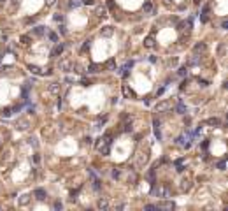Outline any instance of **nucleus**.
Returning <instances> with one entry per match:
<instances>
[{"mask_svg": "<svg viewBox=\"0 0 228 211\" xmlns=\"http://www.w3.org/2000/svg\"><path fill=\"white\" fill-rule=\"evenodd\" d=\"M111 143H112V135L111 134H105L104 137H100V139H97V150H99L102 155H109L111 153Z\"/></svg>", "mask_w": 228, "mask_h": 211, "instance_id": "1", "label": "nucleus"}, {"mask_svg": "<svg viewBox=\"0 0 228 211\" xmlns=\"http://www.w3.org/2000/svg\"><path fill=\"white\" fill-rule=\"evenodd\" d=\"M153 193L155 195H158V197H163V199H167V197H170V188L167 187V185H158V187H153Z\"/></svg>", "mask_w": 228, "mask_h": 211, "instance_id": "2", "label": "nucleus"}, {"mask_svg": "<svg viewBox=\"0 0 228 211\" xmlns=\"http://www.w3.org/2000/svg\"><path fill=\"white\" fill-rule=\"evenodd\" d=\"M175 208V204L172 201H163V202H158L156 204V209H165V211H172Z\"/></svg>", "mask_w": 228, "mask_h": 211, "instance_id": "3", "label": "nucleus"}, {"mask_svg": "<svg viewBox=\"0 0 228 211\" xmlns=\"http://www.w3.org/2000/svg\"><path fill=\"white\" fill-rule=\"evenodd\" d=\"M28 127H30V121L27 118H18V121H16V129L18 130H28Z\"/></svg>", "mask_w": 228, "mask_h": 211, "instance_id": "4", "label": "nucleus"}, {"mask_svg": "<svg viewBox=\"0 0 228 211\" xmlns=\"http://www.w3.org/2000/svg\"><path fill=\"white\" fill-rule=\"evenodd\" d=\"M170 106H172V104H170L169 100H163V102H158L156 106H155V109H156V113H163V111H167V109H170Z\"/></svg>", "mask_w": 228, "mask_h": 211, "instance_id": "5", "label": "nucleus"}, {"mask_svg": "<svg viewBox=\"0 0 228 211\" xmlns=\"http://www.w3.org/2000/svg\"><path fill=\"white\" fill-rule=\"evenodd\" d=\"M191 180L190 178H184V180H181V183H179V188L183 190V192H188L190 188H191Z\"/></svg>", "mask_w": 228, "mask_h": 211, "instance_id": "6", "label": "nucleus"}, {"mask_svg": "<svg viewBox=\"0 0 228 211\" xmlns=\"http://www.w3.org/2000/svg\"><path fill=\"white\" fill-rule=\"evenodd\" d=\"M63 50H65V46H63V44H56V46L53 48V51H51V56H53V58L60 56V55L63 53Z\"/></svg>", "mask_w": 228, "mask_h": 211, "instance_id": "7", "label": "nucleus"}, {"mask_svg": "<svg viewBox=\"0 0 228 211\" xmlns=\"http://www.w3.org/2000/svg\"><path fill=\"white\" fill-rule=\"evenodd\" d=\"M72 69V62L70 60H62V62H60V71H63V72H68Z\"/></svg>", "mask_w": 228, "mask_h": 211, "instance_id": "8", "label": "nucleus"}, {"mask_svg": "<svg viewBox=\"0 0 228 211\" xmlns=\"http://www.w3.org/2000/svg\"><path fill=\"white\" fill-rule=\"evenodd\" d=\"M60 92H62V85H60V83H51L49 85V93L60 95Z\"/></svg>", "mask_w": 228, "mask_h": 211, "instance_id": "9", "label": "nucleus"}, {"mask_svg": "<svg viewBox=\"0 0 228 211\" xmlns=\"http://www.w3.org/2000/svg\"><path fill=\"white\" fill-rule=\"evenodd\" d=\"M33 195H35L37 201H44V199L48 197V193H46V190H44V188H37L35 192H33Z\"/></svg>", "mask_w": 228, "mask_h": 211, "instance_id": "10", "label": "nucleus"}, {"mask_svg": "<svg viewBox=\"0 0 228 211\" xmlns=\"http://www.w3.org/2000/svg\"><path fill=\"white\" fill-rule=\"evenodd\" d=\"M97 208L99 209H102V211H105V209H109V201L107 199H99V202H97Z\"/></svg>", "mask_w": 228, "mask_h": 211, "instance_id": "11", "label": "nucleus"}, {"mask_svg": "<svg viewBox=\"0 0 228 211\" xmlns=\"http://www.w3.org/2000/svg\"><path fill=\"white\" fill-rule=\"evenodd\" d=\"M142 11H144V13H146V14H153V13H155V7H153V4H151V2H149V0H148V2H144V5H142Z\"/></svg>", "mask_w": 228, "mask_h": 211, "instance_id": "12", "label": "nucleus"}, {"mask_svg": "<svg viewBox=\"0 0 228 211\" xmlns=\"http://www.w3.org/2000/svg\"><path fill=\"white\" fill-rule=\"evenodd\" d=\"M112 34H114V28L112 27H104L102 30H100V35L102 37H111Z\"/></svg>", "mask_w": 228, "mask_h": 211, "instance_id": "13", "label": "nucleus"}, {"mask_svg": "<svg viewBox=\"0 0 228 211\" xmlns=\"http://www.w3.org/2000/svg\"><path fill=\"white\" fill-rule=\"evenodd\" d=\"M193 50H195V53H205V51H207V46H205V42H197Z\"/></svg>", "mask_w": 228, "mask_h": 211, "instance_id": "14", "label": "nucleus"}, {"mask_svg": "<svg viewBox=\"0 0 228 211\" xmlns=\"http://www.w3.org/2000/svg\"><path fill=\"white\" fill-rule=\"evenodd\" d=\"M144 46H146L148 50H153V48L156 46V42H155V39H153L151 35H149V37H146V39H144Z\"/></svg>", "mask_w": 228, "mask_h": 211, "instance_id": "15", "label": "nucleus"}, {"mask_svg": "<svg viewBox=\"0 0 228 211\" xmlns=\"http://www.w3.org/2000/svg\"><path fill=\"white\" fill-rule=\"evenodd\" d=\"M146 162H148V153H139V157H137V166L142 167Z\"/></svg>", "mask_w": 228, "mask_h": 211, "instance_id": "16", "label": "nucleus"}, {"mask_svg": "<svg viewBox=\"0 0 228 211\" xmlns=\"http://www.w3.org/2000/svg\"><path fill=\"white\" fill-rule=\"evenodd\" d=\"M153 127H155V135H156V139L160 141L161 139V130H160V121L155 120L153 121Z\"/></svg>", "mask_w": 228, "mask_h": 211, "instance_id": "17", "label": "nucleus"}, {"mask_svg": "<svg viewBox=\"0 0 228 211\" xmlns=\"http://www.w3.org/2000/svg\"><path fill=\"white\" fill-rule=\"evenodd\" d=\"M95 14H97L99 18H105V16H107V9H105L104 5H99V7H97V11H95Z\"/></svg>", "mask_w": 228, "mask_h": 211, "instance_id": "18", "label": "nucleus"}, {"mask_svg": "<svg viewBox=\"0 0 228 211\" xmlns=\"http://www.w3.org/2000/svg\"><path fill=\"white\" fill-rule=\"evenodd\" d=\"M30 193H23V195H21V197H19V206H27V204H28V202H30Z\"/></svg>", "mask_w": 228, "mask_h": 211, "instance_id": "19", "label": "nucleus"}, {"mask_svg": "<svg viewBox=\"0 0 228 211\" xmlns=\"http://www.w3.org/2000/svg\"><path fill=\"white\" fill-rule=\"evenodd\" d=\"M100 69H102V67H100L99 63H91V65L88 67V74H99Z\"/></svg>", "mask_w": 228, "mask_h": 211, "instance_id": "20", "label": "nucleus"}, {"mask_svg": "<svg viewBox=\"0 0 228 211\" xmlns=\"http://www.w3.org/2000/svg\"><path fill=\"white\" fill-rule=\"evenodd\" d=\"M123 95H125L126 99H130V97H132V99H134L135 97V93H134V90H132V88H128V86H123Z\"/></svg>", "mask_w": 228, "mask_h": 211, "instance_id": "21", "label": "nucleus"}, {"mask_svg": "<svg viewBox=\"0 0 228 211\" xmlns=\"http://www.w3.org/2000/svg\"><path fill=\"white\" fill-rule=\"evenodd\" d=\"M128 183L130 185L137 183V172H135V171H128Z\"/></svg>", "mask_w": 228, "mask_h": 211, "instance_id": "22", "label": "nucleus"}, {"mask_svg": "<svg viewBox=\"0 0 228 211\" xmlns=\"http://www.w3.org/2000/svg\"><path fill=\"white\" fill-rule=\"evenodd\" d=\"M28 71L32 72V74H37V76H42V69L37 67V65H28Z\"/></svg>", "mask_w": 228, "mask_h": 211, "instance_id": "23", "label": "nucleus"}, {"mask_svg": "<svg viewBox=\"0 0 228 211\" xmlns=\"http://www.w3.org/2000/svg\"><path fill=\"white\" fill-rule=\"evenodd\" d=\"M105 69H107V71H114V69H116V60L109 58L107 62H105Z\"/></svg>", "mask_w": 228, "mask_h": 211, "instance_id": "24", "label": "nucleus"}, {"mask_svg": "<svg viewBox=\"0 0 228 211\" xmlns=\"http://www.w3.org/2000/svg\"><path fill=\"white\" fill-rule=\"evenodd\" d=\"M205 123H207V125H210V127H219V125H221V120H219V118H209Z\"/></svg>", "mask_w": 228, "mask_h": 211, "instance_id": "25", "label": "nucleus"}, {"mask_svg": "<svg viewBox=\"0 0 228 211\" xmlns=\"http://www.w3.org/2000/svg\"><path fill=\"white\" fill-rule=\"evenodd\" d=\"M44 34H46V27H35V28H33V35L42 37Z\"/></svg>", "mask_w": 228, "mask_h": 211, "instance_id": "26", "label": "nucleus"}, {"mask_svg": "<svg viewBox=\"0 0 228 211\" xmlns=\"http://www.w3.org/2000/svg\"><path fill=\"white\" fill-rule=\"evenodd\" d=\"M89 176H91V181H93V188L95 190H100V181L97 180V176H95L93 172H89Z\"/></svg>", "mask_w": 228, "mask_h": 211, "instance_id": "27", "label": "nucleus"}, {"mask_svg": "<svg viewBox=\"0 0 228 211\" xmlns=\"http://www.w3.org/2000/svg\"><path fill=\"white\" fill-rule=\"evenodd\" d=\"M198 62H200V56H198V55H193L191 58L188 60V65H197Z\"/></svg>", "mask_w": 228, "mask_h": 211, "instance_id": "28", "label": "nucleus"}, {"mask_svg": "<svg viewBox=\"0 0 228 211\" xmlns=\"http://www.w3.org/2000/svg\"><path fill=\"white\" fill-rule=\"evenodd\" d=\"M68 5H70L72 9H76V7H81V5H83V0H70V2H68Z\"/></svg>", "mask_w": 228, "mask_h": 211, "instance_id": "29", "label": "nucleus"}, {"mask_svg": "<svg viewBox=\"0 0 228 211\" xmlns=\"http://www.w3.org/2000/svg\"><path fill=\"white\" fill-rule=\"evenodd\" d=\"M175 111H177L179 114H184V113H186V106H184V104L181 102V100H179V104H177V109H175Z\"/></svg>", "mask_w": 228, "mask_h": 211, "instance_id": "30", "label": "nucleus"}, {"mask_svg": "<svg viewBox=\"0 0 228 211\" xmlns=\"http://www.w3.org/2000/svg\"><path fill=\"white\" fill-rule=\"evenodd\" d=\"M0 114H2V118H9L11 114H13V109H11V108H5V109H2V113H0Z\"/></svg>", "mask_w": 228, "mask_h": 211, "instance_id": "31", "label": "nucleus"}, {"mask_svg": "<svg viewBox=\"0 0 228 211\" xmlns=\"http://www.w3.org/2000/svg\"><path fill=\"white\" fill-rule=\"evenodd\" d=\"M19 42H21L23 46H28V44H30V37H28V35H21V37H19Z\"/></svg>", "mask_w": 228, "mask_h": 211, "instance_id": "32", "label": "nucleus"}, {"mask_svg": "<svg viewBox=\"0 0 228 211\" xmlns=\"http://www.w3.org/2000/svg\"><path fill=\"white\" fill-rule=\"evenodd\" d=\"M216 167H218L219 171H225V167H226V162H225V160H219L218 164H216Z\"/></svg>", "mask_w": 228, "mask_h": 211, "instance_id": "33", "label": "nucleus"}, {"mask_svg": "<svg viewBox=\"0 0 228 211\" xmlns=\"http://www.w3.org/2000/svg\"><path fill=\"white\" fill-rule=\"evenodd\" d=\"M91 48V39H88V40H84V44H83V51H86V50H89Z\"/></svg>", "mask_w": 228, "mask_h": 211, "instance_id": "34", "label": "nucleus"}, {"mask_svg": "<svg viewBox=\"0 0 228 211\" xmlns=\"http://www.w3.org/2000/svg\"><path fill=\"white\" fill-rule=\"evenodd\" d=\"M53 19H54V21H56V23H62L63 21V14H54V16H53Z\"/></svg>", "mask_w": 228, "mask_h": 211, "instance_id": "35", "label": "nucleus"}, {"mask_svg": "<svg viewBox=\"0 0 228 211\" xmlns=\"http://www.w3.org/2000/svg\"><path fill=\"white\" fill-rule=\"evenodd\" d=\"M177 74H179V76H186V74H188V67H181L177 71Z\"/></svg>", "mask_w": 228, "mask_h": 211, "instance_id": "36", "label": "nucleus"}, {"mask_svg": "<svg viewBox=\"0 0 228 211\" xmlns=\"http://www.w3.org/2000/svg\"><path fill=\"white\" fill-rule=\"evenodd\" d=\"M119 176H121L119 169H112V178H114V180H118V178H119Z\"/></svg>", "mask_w": 228, "mask_h": 211, "instance_id": "37", "label": "nucleus"}, {"mask_svg": "<svg viewBox=\"0 0 228 211\" xmlns=\"http://www.w3.org/2000/svg\"><path fill=\"white\" fill-rule=\"evenodd\" d=\"M72 69H76V72H83V67L79 63H72Z\"/></svg>", "mask_w": 228, "mask_h": 211, "instance_id": "38", "label": "nucleus"}, {"mask_svg": "<svg viewBox=\"0 0 228 211\" xmlns=\"http://www.w3.org/2000/svg\"><path fill=\"white\" fill-rule=\"evenodd\" d=\"M123 130H125V132H130V130H132V121H130V123H125Z\"/></svg>", "mask_w": 228, "mask_h": 211, "instance_id": "39", "label": "nucleus"}, {"mask_svg": "<svg viewBox=\"0 0 228 211\" xmlns=\"http://www.w3.org/2000/svg\"><path fill=\"white\" fill-rule=\"evenodd\" d=\"M81 85H83V86H89V85H91V83H89V79H86V77H83V79H81Z\"/></svg>", "mask_w": 228, "mask_h": 211, "instance_id": "40", "label": "nucleus"}, {"mask_svg": "<svg viewBox=\"0 0 228 211\" xmlns=\"http://www.w3.org/2000/svg\"><path fill=\"white\" fill-rule=\"evenodd\" d=\"M28 143H30L33 148H37V139H35V137H30V139H28Z\"/></svg>", "mask_w": 228, "mask_h": 211, "instance_id": "41", "label": "nucleus"}, {"mask_svg": "<svg viewBox=\"0 0 228 211\" xmlns=\"http://www.w3.org/2000/svg\"><path fill=\"white\" fill-rule=\"evenodd\" d=\"M144 209H148V211H153V209H156V206H155V204H146V206H144Z\"/></svg>", "mask_w": 228, "mask_h": 211, "instance_id": "42", "label": "nucleus"}, {"mask_svg": "<svg viewBox=\"0 0 228 211\" xmlns=\"http://www.w3.org/2000/svg\"><path fill=\"white\" fill-rule=\"evenodd\" d=\"M62 208H63V204H62V202H60V201H56V202H54V209H62Z\"/></svg>", "mask_w": 228, "mask_h": 211, "instance_id": "43", "label": "nucleus"}, {"mask_svg": "<svg viewBox=\"0 0 228 211\" xmlns=\"http://www.w3.org/2000/svg\"><path fill=\"white\" fill-rule=\"evenodd\" d=\"M107 7L109 9H114L116 5H114V0H107Z\"/></svg>", "mask_w": 228, "mask_h": 211, "instance_id": "44", "label": "nucleus"}, {"mask_svg": "<svg viewBox=\"0 0 228 211\" xmlns=\"http://www.w3.org/2000/svg\"><path fill=\"white\" fill-rule=\"evenodd\" d=\"M83 4H84V5H93L95 0H83Z\"/></svg>", "mask_w": 228, "mask_h": 211, "instance_id": "45", "label": "nucleus"}, {"mask_svg": "<svg viewBox=\"0 0 228 211\" xmlns=\"http://www.w3.org/2000/svg\"><path fill=\"white\" fill-rule=\"evenodd\" d=\"M163 4H165L167 7H170V5L174 4V0H163Z\"/></svg>", "mask_w": 228, "mask_h": 211, "instance_id": "46", "label": "nucleus"}, {"mask_svg": "<svg viewBox=\"0 0 228 211\" xmlns=\"http://www.w3.org/2000/svg\"><path fill=\"white\" fill-rule=\"evenodd\" d=\"M186 85H188V79H186V81H183V83H181V86H179V88H181V90H184V88H186Z\"/></svg>", "mask_w": 228, "mask_h": 211, "instance_id": "47", "label": "nucleus"}, {"mask_svg": "<svg viewBox=\"0 0 228 211\" xmlns=\"http://www.w3.org/2000/svg\"><path fill=\"white\" fill-rule=\"evenodd\" d=\"M163 92H165V86H161L160 90H156V97H158V95H161V93H163Z\"/></svg>", "mask_w": 228, "mask_h": 211, "instance_id": "48", "label": "nucleus"}, {"mask_svg": "<svg viewBox=\"0 0 228 211\" xmlns=\"http://www.w3.org/2000/svg\"><path fill=\"white\" fill-rule=\"evenodd\" d=\"M49 39L54 42V40H58V37H56V34H49Z\"/></svg>", "mask_w": 228, "mask_h": 211, "instance_id": "49", "label": "nucleus"}, {"mask_svg": "<svg viewBox=\"0 0 228 211\" xmlns=\"http://www.w3.org/2000/svg\"><path fill=\"white\" fill-rule=\"evenodd\" d=\"M54 2H56V0H46V5H49L51 7V5H54Z\"/></svg>", "mask_w": 228, "mask_h": 211, "instance_id": "50", "label": "nucleus"}, {"mask_svg": "<svg viewBox=\"0 0 228 211\" xmlns=\"http://www.w3.org/2000/svg\"><path fill=\"white\" fill-rule=\"evenodd\" d=\"M198 83H200V85H202V86H207V85H209V83H207V81H205V79H198Z\"/></svg>", "mask_w": 228, "mask_h": 211, "instance_id": "51", "label": "nucleus"}, {"mask_svg": "<svg viewBox=\"0 0 228 211\" xmlns=\"http://www.w3.org/2000/svg\"><path fill=\"white\" fill-rule=\"evenodd\" d=\"M221 27H223L225 30H226V28H228V21H226V19H223V23H221Z\"/></svg>", "mask_w": 228, "mask_h": 211, "instance_id": "52", "label": "nucleus"}, {"mask_svg": "<svg viewBox=\"0 0 228 211\" xmlns=\"http://www.w3.org/2000/svg\"><path fill=\"white\" fill-rule=\"evenodd\" d=\"M169 63H170V65H175V63H177V58H170Z\"/></svg>", "mask_w": 228, "mask_h": 211, "instance_id": "53", "label": "nucleus"}, {"mask_svg": "<svg viewBox=\"0 0 228 211\" xmlns=\"http://www.w3.org/2000/svg\"><path fill=\"white\" fill-rule=\"evenodd\" d=\"M33 162H35V164H39V162H40V157H39V155H33Z\"/></svg>", "mask_w": 228, "mask_h": 211, "instance_id": "54", "label": "nucleus"}, {"mask_svg": "<svg viewBox=\"0 0 228 211\" xmlns=\"http://www.w3.org/2000/svg\"><path fill=\"white\" fill-rule=\"evenodd\" d=\"M84 143L86 144H91V137H89V135H88V137H84Z\"/></svg>", "mask_w": 228, "mask_h": 211, "instance_id": "55", "label": "nucleus"}, {"mask_svg": "<svg viewBox=\"0 0 228 211\" xmlns=\"http://www.w3.org/2000/svg\"><path fill=\"white\" fill-rule=\"evenodd\" d=\"M149 62H151V63H156V56H149Z\"/></svg>", "mask_w": 228, "mask_h": 211, "instance_id": "56", "label": "nucleus"}, {"mask_svg": "<svg viewBox=\"0 0 228 211\" xmlns=\"http://www.w3.org/2000/svg\"><path fill=\"white\" fill-rule=\"evenodd\" d=\"M35 19H37V18H28L27 23H35Z\"/></svg>", "mask_w": 228, "mask_h": 211, "instance_id": "57", "label": "nucleus"}, {"mask_svg": "<svg viewBox=\"0 0 228 211\" xmlns=\"http://www.w3.org/2000/svg\"><path fill=\"white\" fill-rule=\"evenodd\" d=\"M193 2H195V5H200V2H202V0H193Z\"/></svg>", "mask_w": 228, "mask_h": 211, "instance_id": "58", "label": "nucleus"}, {"mask_svg": "<svg viewBox=\"0 0 228 211\" xmlns=\"http://www.w3.org/2000/svg\"><path fill=\"white\" fill-rule=\"evenodd\" d=\"M0 2H5V0H0Z\"/></svg>", "mask_w": 228, "mask_h": 211, "instance_id": "59", "label": "nucleus"}]
</instances>
